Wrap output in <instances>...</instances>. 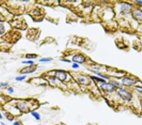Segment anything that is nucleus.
Masks as SVG:
<instances>
[{
	"mask_svg": "<svg viewBox=\"0 0 142 125\" xmlns=\"http://www.w3.org/2000/svg\"><path fill=\"white\" fill-rule=\"evenodd\" d=\"M118 94L120 97L126 101H130L132 99V94L128 90H126L123 88H119Z\"/></svg>",
	"mask_w": 142,
	"mask_h": 125,
	"instance_id": "f257e3e1",
	"label": "nucleus"
},
{
	"mask_svg": "<svg viewBox=\"0 0 142 125\" xmlns=\"http://www.w3.org/2000/svg\"><path fill=\"white\" fill-rule=\"evenodd\" d=\"M100 87L102 90L107 93H112L114 91L116 88V87L112 83H106V82L102 83Z\"/></svg>",
	"mask_w": 142,
	"mask_h": 125,
	"instance_id": "f03ea898",
	"label": "nucleus"
},
{
	"mask_svg": "<svg viewBox=\"0 0 142 125\" xmlns=\"http://www.w3.org/2000/svg\"><path fill=\"white\" fill-rule=\"evenodd\" d=\"M120 11L122 13L124 14H126V13H130L132 10V5H131L129 3H126V2H123L121 3V6H120Z\"/></svg>",
	"mask_w": 142,
	"mask_h": 125,
	"instance_id": "7ed1b4c3",
	"label": "nucleus"
},
{
	"mask_svg": "<svg viewBox=\"0 0 142 125\" xmlns=\"http://www.w3.org/2000/svg\"><path fill=\"white\" fill-rule=\"evenodd\" d=\"M72 61L77 64H83L86 61V58L81 54H77L73 57Z\"/></svg>",
	"mask_w": 142,
	"mask_h": 125,
	"instance_id": "20e7f679",
	"label": "nucleus"
},
{
	"mask_svg": "<svg viewBox=\"0 0 142 125\" xmlns=\"http://www.w3.org/2000/svg\"><path fill=\"white\" fill-rule=\"evenodd\" d=\"M56 78L59 80V81L63 82L67 78L66 72L64 70H57L56 72Z\"/></svg>",
	"mask_w": 142,
	"mask_h": 125,
	"instance_id": "39448f33",
	"label": "nucleus"
},
{
	"mask_svg": "<svg viewBox=\"0 0 142 125\" xmlns=\"http://www.w3.org/2000/svg\"><path fill=\"white\" fill-rule=\"evenodd\" d=\"M121 83L126 86H133L137 83V81L136 80L131 78L125 77L122 79Z\"/></svg>",
	"mask_w": 142,
	"mask_h": 125,
	"instance_id": "423d86ee",
	"label": "nucleus"
},
{
	"mask_svg": "<svg viewBox=\"0 0 142 125\" xmlns=\"http://www.w3.org/2000/svg\"><path fill=\"white\" fill-rule=\"evenodd\" d=\"M36 70V67L33 65H30L29 66L25 67L23 68L22 70L20 71V73L22 74H29L32 73Z\"/></svg>",
	"mask_w": 142,
	"mask_h": 125,
	"instance_id": "0eeeda50",
	"label": "nucleus"
},
{
	"mask_svg": "<svg viewBox=\"0 0 142 125\" xmlns=\"http://www.w3.org/2000/svg\"><path fill=\"white\" fill-rule=\"evenodd\" d=\"M133 17L135 18L136 20L138 21H142V11L140 10H135L134 11L132 12Z\"/></svg>",
	"mask_w": 142,
	"mask_h": 125,
	"instance_id": "6e6552de",
	"label": "nucleus"
},
{
	"mask_svg": "<svg viewBox=\"0 0 142 125\" xmlns=\"http://www.w3.org/2000/svg\"><path fill=\"white\" fill-rule=\"evenodd\" d=\"M78 81L80 83L83 85H88L90 83V80L86 76H80L78 77Z\"/></svg>",
	"mask_w": 142,
	"mask_h": 125,
	"instance_id": "1a4fd4ad",
	"label": "nucleus"
},
{
	"mask_svg": "<svg viewBox=\"0 0 142 125\" xmlns=\"http://www.w3.org/2000/svg\"><path fill=\"white\" fill-rule=\"evenodd\" d=\"M17 107L23 112H27L28 111V107L25 104L22 103V102H19L17 104Z\"/></svg>",
	"mask_w": 142,
	"mask_h": 125,
	"instance_id": "9d476101",
	"label": "nucleus"
},
{
	"mask_svg": "<svg viewBox=\"0 0 142 125\" xmlns=\"http://www.w3.org/2000/svg\"><path fill=\"white\" fill-rule=\"evenodd\" d=\"M32 116H33V118H35V120L39 121L41 120V115L39 114V113H38L37 112H31Z\"/></svg>",
	"mask_w": 142,
	"mask_h": 125,
	"instance_id": "9b49d317",
	"label": "nucleus"
},
{
	"mask_svg": "<svg viewBox=\"0 0 142 125\" xmlns=\"http://www.w3.org/2000/svg\"><path fill=\"white\" fill-rule=\"evenodd\" d=\"M5 115L6 119H7L8 120H9V121H12L14 120V116H13L12 114H10V113H9V112H8V113H5Z\"/></svg>",
	"mask_w": 142,
	"mask_h": 125,
	"instance_id": "f8f14e48",
	"label": "nucleus"
},
{
	"mask_svg": "<svg viewBox=\"0 0 142 125\" xmlns=\"http://www.w3.org/2000/svg\"><path fill=\"white\" fill-rule=\"evenodd\" d=\"M37 57V55L35 54H27L25 56V58L27 59H35Z\"/></svg>",
	"mask_w": 142,
	"mask_h": 125,
	"instance_id": "ddd939ff",
	"label": "nucleus"
},
{
	"mask_svg": "<svg viewBox=\"0 0 142 125\" xmlns=\"http://www.w3.org/2000/svg\"><path fill=\"white\" fill-rule=\"evenodd\" d=\"M91 78L93 80H95L99 82H100V83H105V80L103 78H100L99 77H91Z\"/></svg>",
	"mask_w": 142,
	"mask_h": 125,
	"instance_id": "4468645a",
	"label": "nucleus"
},
{
	"mask_svg": "<svg viewBox=\"0 0 142 125\" xmlns=\"http://www.w3.org/2000/svg\"><path fill=\"white\" fill-rule=\"evenodd\" d=\"M52 60V58H41V59H39L40 62H49V61H51Z\"/></svg>",
	"mask_w": 142,
	"mask_h": 125,
	"instance_id": "2eb2a0df",
	"label": "nucleus"
},
{
	"mask_svg": "<svg viewBox=\"0 0 142 125\" xmlns=\"http://www.w3.org/2000/svg\"><path fill=\"white\" fill-rule=\"evenodd\" d=\"M25 78H26V76L24 75V76H20V77H17L15 78V80L18 82H20L24 80Z\"/></svg>",
	"mask_w": 142,
	"mask_h": 125,
	"instance_id": "dca6fc26",
	"label": "nucleus"
},
{
	"mask_svg": "<svg viewBox=\"0 0 142 125\" xmlns=\"http://www.w3.org/2000/svg\"><path fill=\"white\" fill-rule=\"evenodd\" d=\"M92 72H94V73H95L96 75H97L100 76V77H101V78H105V79H109V77H106V76L104 75H102V74H100V73H97V72H95V71H92Z\"/></svg>",
	"mask_w": 142,
	"mask_h": 125,
	"instance_id": "f3484780",
	"label": "nucleus"
},
{
	"mask_svg": "<svg viewBox=\"0 0 142 125\" xmlns=\"http://www.w3.org/2000/svg\"><path fill=\"white\" fill-rule=\"evenodd\" d=\"M5 27L3 24L0 23V34H3L5 32Z\"/></svg>",
	"mask_w": 142,
	"mask_h": 125,
	"instance_id": "a211bd4d",
	"label": "nucleus"
},
{
	"mask_svg": "<svg viewBox=\"0 0 142 125\" xmlns=\"http://www.w3.org/2000/svg\"><path fill=\"white\" fill-rule=\"evenodd\" d=\"M22 63L23 64H30V65H33V64H34V61H32V60H28V61H23Z\"/></svg>",
	"mask_w": 142,
	"mask_h": 125,
	"instance_id": "6ab92c4d",
	"label": "nucleus"
},
{
	"mask_svg": "<svg viewBox=\"0 0 142 125\" xmlns=\"http://www.w3.org/2000/svg\"><path fill=\"white\" fill-rule=\"evenodd\" d=\"M111 83H113L114 85L116 87H118L119 88H122V86L121 85H120L119 83H118V82H111Z\"/></svg>",
	"mask_w": 142,
	"mask_h": 125,
	"instance_id": "aec40b11",
	"label": "nucleus"
},
{
	"mask_svg": "<svg viewBox=\"0 0 142 125\" xmlns=\"http://www.w3.org/2000/svg\"><path fill=\"white\" fill-rule=\"evenodd\" d=\"M135 88H136V90H137L138 92H140V94H142V87L137 86V87H135Z\"/></svg>",
	"mask_w": 142,
	"mask_h": 125,
	"instance_id": "412c9836",
	"label": "nucleus"
},
{
	"mask_svg": "<svg viewBox=\"0 0 142 125\" xmlns=\"http://www.w3.org/2000/svg\"><path fill=\"white\" fill-rule=\"evenodd\" d=\"M79 67V64H77V63H75V62H74L73 64H72V68H74V69H76V68H78Z\"/></svg>",
	"mask_w": 142,
	"mask_h": 125,
	"instance_id": "4be33fe9",
	"label": "nucleus"
},
{
	"mask_svg": "<svg viewBox=\"0 0 142 125\" xmlns=\"http://www.w3.org/2000/svg\"><path fill=\"white\" fill-rule=\"evenodd\" d=\"M8 92H9V94H12L14 92V89L12 87H9V88H8Z\"/></svg>",
	"mask_w": 142,
	"mask_h": 125,
	"instance_id": "5701e85b",
	"label": "nucleus"
},
{
	"mask_svg": "<svg viewBox=\"0 0 142 125\" xmlns=\"http://www.w3.org/2000/svg\"><path fill=\"white\" fill-rule=\"evenodd\" d=\"M8 85V83H0V87H6Z\"/></svg>",
	"mask_w": 142,
	"mask_h": 125,
	"instance_id": "b1692460",
	"label": "nucleus"
},
{
	"mask_svg": "<svg viewBox=\"0 0 142 125\" xmlns=\"http://www.w3.org/2000/svg\"><path fill=\"white\" fill-rule=\"evenodd\" d=\"M61 61H63V62H71V61L70 60H68V59H61Z\"/></svg>",
	"mask_w": 142,
	"mask_h": 125,
	"instance_id": "393cba45",
	"label": "nucleus"
},
{
	"mask_svg": "<svg viewBox=\"0 0 142 125\" xmlns=\"http://www.w3.org/2000/svg\"><path fill=\"white\" fill-rule=\"evenodd\" d=\"M13 125H21V123H20V122L16 121V122H14Z\"/></svg>",
	"mask_w": 142,
	"mask_h": 125,
	"instance_id": "a878e982",
	"label": "nucleus"
},
{
	"mask_svg": "<svg viewBox=\"0 0 142 125\" xmlns=\"http://www.w3.org/2000/svg\"><path fill=\"white\" fill-rule=\"evenodd\" d=\"M135 2H136L137 4H139V5H142V1H136Z\"/></svg>",
	"mask_w": 142,
	"mask_h": 125,
	"instance_id": "bb28decb",
	"label": "nucleus"
},
{
	"mask_svg": "<svg viewBox=\"0 0 142 125\" xmlns=\"http://www.w3.org/2000/svg\"><path fill=\"white\" fill-rule=\"evenodd\" d=\"M1 124L2 125H6L5 123H3V122H1Z\"/></svg>",
	"mask_w": 142,
	"mask_h": 125,
	"instance_id": "cd10ccee",
	"label": "nucleus"
},
{
	"mask_svg": "<svg viewBox=\"0 0 142 125\" xmlns=\"http://www.w3.org/2000/svg\"><path fill=\"white\" fill-rule=\"evenodd\" d=\"M2 118H3V116H2V114L0 113V119H2Z\"/></svg>",
	"mask_w": 142,
	"mask_h": 125,
	"instance_id": "c85d7f7f",
	"label": "nucleus"
},
{
	"mask_svg": "<svg viewBox=\"0 0 142 125\" xmlns=\"http://www.w3.org/2000/svg\"></svg>",
	"mask_w": 142,
	"mask_h": 125,
	"instance_id": "c756f323",
	"label": "nucleus"
}]
</instances>
